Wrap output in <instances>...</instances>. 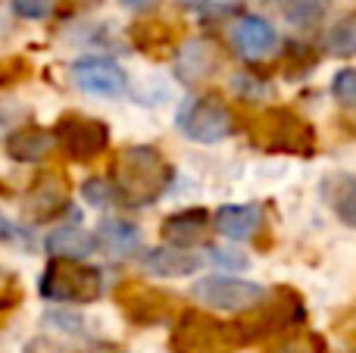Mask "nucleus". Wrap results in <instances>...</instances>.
Listing matches in <instances>:
<instances>
[{"label": "nucleus", "instance_id": "35", "mask_svg": "<svg viewBox=\"0 0 356 353\" xmlns=\"http://www.w3.org/2000/svg\"><path fill=\"white\" fill-rule=\"evenodd\" d=\"M181 6H200V3H207V0H178Z\"/></svg>", "mask_w": 356, "mask_h": 353}, {"label": "nucleus", "instance_id": "6", "mask_svg": "<svg viewBox=\"0 0 356 353\" xmlns=\"http://www.w3.org/2000/svg\"><path fill=\"white\" fill-rule=\"evenodd\" d=\"M191 297L216 313H250L266 304L269 291L250 279H238V275H203L191 285Z\"/></svg>", "mask_w": 356, "mask_h": 353}, {"label": "nucleus", "instance_id": "18", "mask_svg": "<svg viewBox=\"0 0 356 353\" xmlns=\"http://www.w3.org/2000/svg\"><path fill=\"white\" fill-rule=\"evenodd\" d=\"M319 197L325 200V206L347 229H356V175L353 172H328L319 181Z\"/></svg>", "mask_w": 356, "mask_h": 353}, {"label": "nucleus", "instance_id": "3", "mask_svg": "<svg viewBox=\"0 0 356 353\" xmlns=\"http://www.w3.org/2000/svg\"><path fill=\"white\" fill-rule=\"evenodd\" d=\"M172 353H232L247 347L241 322H222L203 310H181L172 322L169 338Z\"/></svg>", "mask_w": 356, "mask_h": 353}, {"label": "nucleus", "instance_id": "20", "mask_svg": "<svg viewBox=\"0 0 356 353\" xmlns=\"http://www.w3.org/2000/svg\"><path fill=\"white\" fill-rule=\"evenodd\" d=\"M275 6L297 28H313L328 13V0H275Z\"/></svg>", "mask_w": 356, "mask_h": 353}, {"label": "nucleus", "instance_id": "9", "mask_svg": "<svg viewBox=\"0 0 356 353\" xmlns=\"http://www.w3.org/2000/svg\"><path fill=\"white\" fill-rule=\"evenodd\" d=\"M69 75H72V85L88 97L116 100L129 91V75L110 56H81L72 63Z\"/></svg>", "mask_w": 356, "mask_h": 353}, {"label": "nucleus", "instance_id": "27", "mask_svg": "<svg viewBox=\"0 0 356 353\" xmlns=\"http://www.w3.org/2000/svg\"><path fill=\"white\" fill-rule=\"evenodd\" d=\"M54 6H56V0H13V13L19 19H31V22L47 19L54 13Z\"/></svg>", "mask_w": 356, "mask_h": 353}, {"label": "nucleus", "instance_id": "11", "mask_svg": "<svg viewBox=\"0 0 356 353\" xmlns=\"http://www.w3.org/2000/svg\"><path fill=\"white\" fill-rule=\"evenodd\" d=\"M209 235H213V213L203 210V206L175 210L160 225V238L166 241V247H178V250L203 247V244H209Z\"/></svg>", "mask_w": 356, "mask_h": 353}, {"label": "nucleus", "instance_id": "34", "mask_svg": "<svg viewBox=\"0 0 356 353\" xmlns=\"http://www.w3.org/2000/svg\"><path fill=\"white\" fill-rule=\"evenodd\" d=\"M72 3H79V6H97V3H104V0H72Z\"/></svg>", "mask_w": 356, "mask_h": 353}, {"label": "nucleus", "instance_id": "17", "mask_svg": "<svg viewBox=\"0 0 356 353\" xmlns=\"http://www.w3.org/2000/svg\"><path fill=\"white\" fill-rule=\"evenodd\" d=\"M6 156L13 163H25V166H35V163H44L50 154H54V135L41 125H19L6 135Z\"/></svg>", "mask_w": 356, "mask_h": 353}, {"label": "nucleus", "instance_id": "28", "mask_svg": "<svg viewBox=\"0 0 356 353\" xmlns=\"http://www.w3.org/2000/svg\"><path fill=\"white\" fill-rule=\"evenodd\" d=\"M266 353H316L313 350V338L307 335H282L278 341H272Z\"/></svg>", "mask_w": 356, "mask_h": 353}, {"label": "nucleus", "instance_id": "33", "mask_svg": "<svg viewBox=\"0 0 356 353\" xmlns=\"http://www.w3.org/2000/svg\"><path fill=\"white\" fill-rule=\"evenodd\" d=\"M119 3H122L129 13H150L160 6V0H119Z\"/></svg>", "mask_w": 356, "mask_h": 353}, {"label": "nucleus", "instance_id": "14", "mask_svg": "<svg viewBox=\"0 0 356 353\" xmlns=\"http://www.w3.org/2000/svg\"><path fill=\"white\" fill-rule=\"evenodd\" d=\"M263 225H266L263 204H225L213 216V231H219L232 244L253 241Z\"/></svg>", "mask_w": 356, "mask_h": 353}, {"label": "nucleus", "instance_id": "1", "mask_svg": "<svg viewBox=\"0 0 356 353\" xmlns=\"http://www.w3.org/2000/svg\"><path fill=\"white\" fill-rule=\"evenodd\" d=\"M172 181V166L166 163L163 150L154 144H129L116 150L110 166V185L116 188L119 200L131 206H150L166 194Z\"/></svg>", "mask_w": 356, "mask_h": 353}, {"label": "nucleus", "instance_id": "10", "mask_svg": "<svg viewBox=\"0 0 356 353\" xmlns=\"http://www.w3.org/2000/svg\"><path fill=\"white\" fill-rule=\"evenodd\" d=\"M222 66H225V54L213 38H188L172 54L175 79L184 85H203V81L216 79Z\"/></svg>", "mask_w": 356, "mask_h": 353}, {"label": "nucleus", "instance_id": "26", "mask_svg": "<svg viewBox=\"0 0 356 353\" xmlns=\"http://www.w3.org/2000/svg\"><path fill=\"white\" fill-rule=\"evenodd\" d=\"M81 197H85V204L97 206V210H106V206L119 204V194H116V188L110 185V179H88L85 185H81Z\"/></svg>", "mask_w": 356, "mask_h": 353}, {"label": "nucleus", "instance_id": "16", "mask_svg": "<svg viewBox=\"0 0 356 353\" xmlns=\"http://www.w3.org/2000/svg\"><path fill=\"white\" fill-rule=\"evenodd\" d=\"M94 241H97V250H104L113 260H129V256L141 254L144 235L129 219H104L94 231Z\"/></svg>", "mask_w": 356, "mask_h": 353}, {"label": "nucleus", "instance_id": "19", "mask_svg": "<svg viewBox=\"0 0 356 353\" xmlns=\"http://www.w3.org/2000/svg\"><path fill=\"white\" fill-rule=\"evenodd\" d=\"M44 247L54 260H72L81 263L85 256H91L97 250V241H94V231L81 229V225H56L47 238H44Z\"/></svg>", "mask_w": 356, "mask_h": 353}, {"label": "nucleus", "instance_id": "4", "mask_svg": "<svg viewBox=\"0 0 356 353\" xmlns=\"http://www.w3.org/2000/svg\"><path fill=\"white\" fill-rule=\"evenodd\" d=\"M38 291L44 300L63 306L97 304L106 291V279L97 266H88V263L50 260L38 279Z\"/></svg>", "mask_w": 356, "mask_h": 353}, {"label": "nucleus", "instance_id": "25", "mask_svg": "<svg viewBox=\"0 0 356 353\" xmlns=\"http://www.w3.org/2000/svg\"><path fill=\"white\" fill-rule=\"evenodd\" d=\"M332 97L341 110L356 113V66H344L332 75Z\"/></svg>", "mask_w": 356, "mask_h": 353}, {"label": "nucleus", "instance_id": "15", "mask_svg": "<svg viewBox=\"0 0 356 353\" xmlns=\"http://www.w3.org/2000/svg\"><path fill=\"white\" fill-rule=\"evenodd\" d=\"M203 266V256L197 250H178V247H154L141 254V269L156 279H188L197 275Z\"/></svg>", "mask_w": 356, "mask_h": 353}, {"label": "nucleus", "instance_id": "5", "mask_svg": "<svg viewBox=\"0 0 356 353\" xmlns=\"http://www.w3.org/2000/svg\"><path fill=\"white\" fill-rule=\"evenodd\" d=\"M175 129L181 138L197 144H219L238 131L234 110L216 94H197L188 97L175 113Z\"/></svg>", "mask_w": 356, "mask_h": 353}, {"label": "nucleus", "instance_id": "12", "mask_svg": "<svg viewBox=\"0 0 356 353\" xmlns=\"http://www.w3.org/2000/svg\"><path fill=\"white\" fill-rule=\"evenodd\" d=\"M69 206V185L60 172H38L22 197V213L31 222H50Z\"/></svg>", "mask_w": 356, "mask_h": 353}, {"label": "nucleus", "instance_id": "32", "mask_svg": "<svg viewBox=\"0 0 356 353\" xmlns=\"http://www.w3.org/2000/svg\"><path fill=\"white\" fill-rule=\"evenodd\" d=\"M44 322L60 329V331H69V335H81V325H85L79 316H72V313H47Z\"/></svg>", "mask_w": 356, "mask_h": 353}, {"label": "nucleus", "instance_id": "2", "mask_svg": "<svg viewBox=\"0 0 356 353\" xmlns=\"http://www.w3.org/2000/svg\"><path fill=\"white\" fill-rule=\"evenodd\" d=\"M250 144L259 154L282 156H313L316 154V129L309 119L294 113L291 106H263L247 129Z\"/></svg>", "mask_w": 356, "mask_h": 353}, {"label": "nucleus", "instance_id": "30", "mask_svg": "<svg viewBox=\"0 0 356 353\" xmlns=\"http://www.w3.org/2000/svg\"><path fill=\"white\" fill-rule=\"evenodd\" d=\"M16 304H19V281H16V275L6 272V269H0V316H3V313H10Z\"/></svg>", "mask_w": 356, "mask_h": 353}, {"label": "nucleus", "instance_id": "21", "mask_svg": "<svg viewBox=\"0 0 356 353\" xmlns=\"http://www.w3.org/2000/svg\"><path fill=\"white\" fill-rule=\"evenodd\" d=\"M232 91L238 100H244V104H263V100H272L275 97V85H272L269 79H263V75L257 72H238L232 79Z\"/></svg>", "mask_w": 356, "mask_h": 353}, {"label": "nucleus", "instance_id": "22", "mask_svg": "<svg viewBox=\"0 0 356 353\" xmlns=\"http://www.w3.org/2000/svg\"><path fill=\"white\" fill-rule=\"evenodd\" d=\"M135 44L144 54H169V50H175V41H172V35H169L166 22L135 25Z\"/></svg>", "mask_w": 356, "mask_h": 353}, {"label": "nucleus", "instance_id": "23", "mask_svg": "<svg viewBox=\"0 0 356 353\" xmlns=\"http://www.w3.org/2000/svg\"><path fill=\"white\" fill-rule=\"evenodd\" d=\"M325 47L332 50V54H338V56H350V54H356V13L344 16L332 31H328Z\"/></svg>", "mask_w": 356, "mask_h": 353}, {"label": "nucleus", "instance_id": "31", "mask_svg": "<svg viewBox=\"0 0 356 353\" xmlns=\"http://www.w3.org/2000/svg\"><path fill=\"white\" fill-rule=\"evenodd\" d=\"M29 75V63L22 56H10V60L0 63V88H10L16 81H22Z\"/></svg>", "mask_w": 356, "mask_h": 353}, {"label": "nucleus", "instance_id": "24", "mask_svg": "<svg viewBox=\"0 0 356 353\" xmlns=\"http://www.w3.org/2000/svg\"><path fill=\"white\" fill-rule=\"evenodd\" d=\"M284 50H288V56H284V72H288V79H303L309 69L319 66V54H316V47H309V44H288Z\"/></svg>", "mask_w": 356, "mask_h": 353}, {"label": "nucleus", "instance_id": "7", "mask_svg": "<svg viewBox=\"0 0 356 353\" xmlns=\"http://www.w3.org/2000/svg\"><path fill=\"white\" fill-rule=\"evenodd\" d=\"M54 147L72 163H91L110 150V125L85 113H63L54 125Z\"/></svg>", "mask_w": 356, "mask_h": 353}, {"label": "nucleus", "instance_id": "29", "mask_svg": "<svg viewBox=\"0 0 356 353\" xmlns=\"http://www.w3.org/2000/svg\"><path fill=\"white\" fill-rule=\"evenodd\" d=\"M209 260L216 263V266H228V269H247L250 266V260H247L244 250H234V247H209Z\"/></svg>", "mask_w": 356, "mask_h": 353}, {"label": "nucleus", "instance_id": "8", "mask_svg": "<svg viewBox=\"0 0 356 353\" xmlns=\"http://www.w3.org/2000/svg\"><path fill=\"white\" fill-rule=\"evenodd\" d=\"M116 304L122 316L129 319L135 329H156V325L175 322V297L160 288L147 285V281H125L116 291Z\"/></svg>", "mask_w": 356, "mask_h": 353}, {"label": "nucleus", "instance_id": "13", "mask_svg": "<svg viewBox=\"0 0 356 353\" xmlns=\"http://www.w3.org/2000/svg\"><path fill=\"white\" fill-rule=\"evenodd\" d=\"M232 44L244 60H266L278 50V31L269 19L257 16V13H244L234 19Z\"/></svg>", "mask_w": 356, "mask_h": 353}]
</instances>
